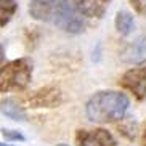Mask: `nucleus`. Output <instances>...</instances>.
<instances>
[{
  "mask_svg": "<svg viewBox=\"0 0 146 146\" xmlns=\"http://www.w3.org/2000/svg\"><path fill=\"white\" fill-rule=\"evenodd\" d=\"M129 98L119 92H98L87 103V117L96 124L117 122L129 109Z\"/></svg>",
  "mask_w": 146,
  "mask_h": 146,
  "instance_id": "1",
  "label": "nucleus"
},
{
  "mask_svg": "<svg viewBox=\"0 0 146 146\" xmlns=\"http://www.w3.org/2000/svg\"><path fill=\"white\" fill-rule=\"evenodd\" d=\"M32 77V63L27 58L10 61L0 68V93L24 90Z\"/></svg>",
  "mask_w": 146,
  "mask_h": 146,
  "instance_id": "2",
  "label": "nucleus"
},
{
  "mask_svg": "<svg viewBox=\"0 0 146 146\" xmlns=\"http://www.w3.org/2000/svg\"><path fill=\"white\" fill-rule=\"evenodd\" d=\"M84 15L77 8L76 0H52V19L50 21L58 27L69 32L79 34L84 29Z\"/></svg>",
  "mask_w": 146,
  "mask_h": 146,
  "instance_id": "3",
  "label": "nucleus"
},
{
  "mask_svg": "<svg viewBox=\"0 0 146 146\" xmlns=\"http://www.w3.org/2000/svg\"><path fill=\"white\" fill-rule=\"evenodd\" d=\"M119 84L140 101L146 100V66L129 69L120 77Z\"/></svg>",
  "mask_w": 146,
  "mask_h": 146,
  "instance_id": "4",
  "label": "nucleus"
},
{
  "mask_svg": "<svg viewBox=\"0 0 146 146\" xmlns=\"http://www.w3.org/2000/svg\"><path fill=\"white\" fill-rule=\"evenodd\" d=\"M76 146H117V141L106 129L77 130Z\"/></svg>",
  "mask_w": 146,
  "mask_h": 146,
  "instance_id": "5",
  "label": "nucleus"
},
{
  "mask_svg": "<svg viewBox=\"0 0 146 146\" xmlns=\"http://www.w3.org/2000/svg\"><path fill=\"white\" fill-rule=\"evenodd\" d=\"M31 108H55L63 103V95L56 87H43L26 98Z\"/></svg>",
  "mask_w": 146,
  "mask_h": 146,
  "instance_id": "6",
  "label": "nucleus"
},
{
  "mask_svg": "<svg viewBox=\"0 0 146 146\" xmlns=\"http://www.w3.org/2000/svg\"><path fill=\"white\" fill-rule=\"evenodd\" d=\"M122 61L129 63V64H140L146 61V34L140 35L133 43H130L125 48L122 55H120Z\"/></svg>",
  "mask_w": 146,
  "mask_h": 146,
  "instance_id": "7",
  "label": "nucleus"
},
{
  "mask_svg": "<svg viewBox=\"0 0 146 146\" xmlns=\"http://www.w3.org/2000/svg\"><path fill=\"white\" fill-rule=\"evenodd\" d=\"M111 0H76L77 8L87 18H101Z\"/></svg>",
  "mask_w": 146,
  "mask_h": 146,
  "instance_id": "8",
  "label": "nucleus"
},
{
  "mask_svg": "<svg viewBox=\"0 0 146 146\" xmlns=\"http://www.w3.org/2000/svg\"><path fill=\"white\" fill-rule=\"evenodd\" d=\"M29 13L37 21L52 19V0H32L29 3Z\"/></svg>",
  "mask_w": 146,
  "mask_h": 146,
  "instance_id": "9",
  "label": "nucleus"
},
{
  "mask_svg": "<svg viewBox=\"0 0 146 146\" xmlns=\"http://www.w3.org/2000/svg\"><path fill=\"white\" fill-rule=\"evenodd\" d=\"M0 112L10 117L11 120H26V112L13 98H7L0 101Z\"/></svg>",
  "mask_w": 146,
  "mask_h": 146,
  "instance_id": "10",
  "label": "nucleus"
},
{
  "mask_svg": "<svg viewBox=\"0 0 146 146\" xmlns=\"http://www.w3.org/2000/svg\"><path fill=\"white\" fill-rule=\"evenodd\" d=\"M135 21H133L132 13L129 11H119L116 16V29L120 35H129L132 32Z\"/></svg>",
  "mask_w": 146,
  "mask_h": 146,
  "instance_id": "11",
  "label": "nucleus"
},
{
  "mask_svg": "<svg viewBox=\"0 0 146 146\" xmlns=\"http://www.w3.org/2000/svg\"><path fill=\"white\" fill-rule=\"evenodd\" d=\"M18 11L16 0H0V26H7Z\"/></svg>",
  "mask_w": 146,
  "mask_h": 146,
  "instance_id": "12",
  "label": "nucleus"
},
{
  "mask_svg": "<svg viewBox=\"0 0 146 146\" xmlns=\"http://www.w3.org/2000/svg\"><path fill=\"white\" fill-rule=\"evenodd\" d=\"M2 133H3V137L7 140H11V141H23L24 140V137H23L21 133L15 132V130H2Z\"/></svg>",
  "mask_w": 146,
  "mask_h": 146,
  "instance_id": "13",
  "label": "nucleus"
},
{
  "mask_svg": "<svg viewBox=\"0 0 146 146\" xmlns=\"http://www.w3.org/2000/svg\"><path fill=\"white\" fill-rule=\"evenodd\" d=\"M130 3L135 10H137L138 13H143L145 11V2L143 0H130Z\"/></svg>",
  "mask_w": 146,
  "mask_h": 146,
  "instance_id": "14",
  "label": "nucleus"
},
{
  "mask_svg": "<svg viewBox=\"0 0 146 146\" xmlns=\"http://www.w3.org/2000/svg\"><path fill=\"white\" fill-rule=\"evenodd\" d=\"M5 60V50H3V47L0 45V64H2V61Z\"/></svg>",
  "mask_w": 146,
  "mask_h": 146,
  "instance_id": "15",
  "label": "nucleus"
},
{
  "mask_svg": "<svg viewBox=\"0 0 146 146\" xmlns=\"http://www.w3.org/2000/svg\"><path fill=\"white\" fill-rule=\"evenodd\" d=\"M143 146H146V127H145V132H143Z\"/></svg>",
  "mask_w": 146,
  "mask_h": 146,
  "instance_id": "16",
  "label": "nucleus"
}]
</instances>
